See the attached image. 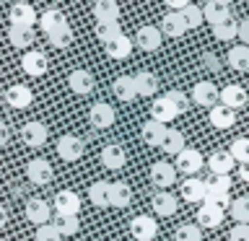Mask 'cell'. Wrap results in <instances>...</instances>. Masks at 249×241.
Returning <instances> with one entry per match:
<instances>
[{"label":"cell","instance_id":"7a4b0ae2","mask_svg":"<svg viewBox=\"0 0 249 241\" xmlns=\"http://www.w3.org/2000/svg\"><path fill=\"white\" fill-rule=\"evenodd\" d=\"M54 213L57 218H78V210H81V197L73 192V189H62L54 194V202H52Z\"/></svg>","mask_w":249,"mask_h":241},{"label":"cell","instance_id":"ba28073f","mask_svg":"<svg viewBox=\"0 0 249 241\" xmlns=\"http://www.w3.org/2000/svg\"><path fill=\"white\" fill-rule=\"evenodd\" d=\"M161 42H163V36L156 26H140L135 39H132V47H138L143 52H156L161 47Z\"/></svg>","mask_w":249,"mask_h":241},{"label":"cell","instance_id":"44dd1931","mask_svg":"<svg viewBox=\"0 0 249 241\" xmlns=\"http://www.w3.org/2000/svg\"><path fill=\"white\" fill-rule=\"evenodd\" d=\"M151 205H153V213L161 215V218H169V215L177 213V197H174L171 192H161V189H159V192L153 194Z\"/></svg>","mask_w":249,"mask_h":241},{"label":"cell","instance_id":"6da1fadb","mask_svg":"<svg viewBox=\"0 0 249 241\" xmlns=\"http://www.w3.org/2000/svg\"><path fill=\"white\" fill-rule=\"evenodd\" d=\"M202 166H205V161H202V153L195 151V148H184V151L177 155V161H174L177 174H184V179H192Z\"/></svg>","mask_w":249,"mask_h":241},{"label":"cell","instance_id":"8fae6325","mask_svg":"<svg viewBox=\"0 0 249 241\" xmlns=\"http://www.w3.org/2000/svg\"><path fill=\"white\" fill-rule=\"evenodd\" d=\"M89 120H91V124H93L96 130H107V127H112V124H114L117 114H114L112 104H107V101H99V104L91 106Z\"/></svg>","mask_w":249,"mask_h":241},{"label":"cell","instance_id":"8992f818","mask_svg":"<svg viewBox=\"0 0 249 241\" xmlns=\"http://www.w3.org/2000/svg\"><path fill=\"white\" fill-rule=\"evenodd\" d=\"M151 182L161 187V192H169V187L177 182V169L169 161H156L151 166Z\"/></svg>","mask_w":249,"mask_h":241},{"label":"cell","instance_id":"1f68e13d","mask_svg":"<svg viewBox=\"0 0 249 241\" xmlns=\"http://www.w3.org/2000/svg\"><path fill=\"white\" fill-rule=\"evenodd\" d=\"M8 42L16 50H29L34 44V29H21V26H11L8 29Z\"/></svg>","mask_w":249,"mask_h":241},{"label":"cell","instance_id":"3957f363","mask_svg":"<svg viewBox=\"0 0 249 241\" xmlns=\"http://www.w3.org/2000/svg\"><path fill=\"white\" fill-rule=\"evenodd\" d=\"M8 21H11V26L34 29V23L39 21V16H36V11H34V5H31V3H16V5H11V11H8Z\"/></svg>","mask_w":249,"mask_h":241},{"label":"cell","instance_id":"db71d44e","mask_svg":"<svg viewBox=\"0 0 249 241\" xmlns=\"http://www.w3.org/2000/svg\"><path fill=\"white\" fill-rule=\"evenodd\" d=\"M239 176L244 179V182H249V161H247V163H241V166H239Z\"/></svg>","mask_w":249,"mask_h":241},{"label":"cell","instance_id":"7c38bea8","mask_svg":"<svg viewBox=\"0 0 249 241\" xmlns=\"http://www.w3.org/2000/svg\"><path fill=\"white\" fill-rule=\"evenodd\" d=\"M229 18H233V16H231V5L226 3V0H210V3L202 8V21L213 23V26H218V23H223Z\"/></svg>","mask_w":249,"mask_h":241},{"label":"cell","instance_id":"f907efd6","mask_svg":"<svg viewBox=\"0 0 249 241\" xmlns=\"http://www.w3.org/2000/svg\"><path fill=\"white\" fill-rule=\"evenodd\" d=\"M229 241H249V225H233Z\"/></svg>","mask_w":249,"mask_h":241},{"label":"cell","instance_id":"2e32d148","mask_svg":"<svg viewBox=\"0 0 249 241\" xmlns=\"http://www.w3.org/2000/svg\"><path fill=\"white\" fill-rule=\"evenodd\" d=\"M192 101H195V104H200V106H210V109H213L218 104V88H215V83H210V81L195 83Z\"/></svg>","mask_w":249,"mask_h":241},{"label":"cell","instance_id":"4316f807","mask_svg":"<svg viewBox=\"0 0 249 241\" xmlns=\"http://www.w3.org/2000/svg\"><path fill=\"white\" fill-rule=\"evenodd\" d=\"M163 135H166V124H159V122H153V120H148L143 127H140V138L145 140V145L161 148Z\"/></svg>","mask_w":249,"mask_h":241},{"label":"cell","instance_id":"9a60e30c","mask_svg":"<svg viewBox=\"0 0 249 241\" xmlns=\"http://www.w3.org/2000/svg\"><path fill=\"white\" fill-rule=\"evenodd\" d=\"M68 86H70L73 93H78V96H89V93L93 91V75L83 68H75L73 73L68 75Z\"/></svg>","mask_w":249,"mask_h":241},{"label":"cell","instance_id":"c3c4849f","mask_svg":"<svg viewBox=\"0 0 249 241\" xmlns=\"http://www.w3.org/2000/svg\"><path fill=\"white\" fill-rule=\"evenodd\" d=\"M205 187L213 192H231V176H213L205 182Z\"/></svg>","mask_w":249,"mask_h":241},{"label":"cell","instance_id":"277c9868","mask_svg":"<svg viewBox=\"0 0 249 241\" xmlns=\"http://www.w3.org/2000/svg\"><path fill=\"white\" fill-rule=\"evenodd\" d=\"M26 176H29V182H31V184H36V187L50 184L52 179H54L52 163H50V161H44V158H31V161L26 163Z\"/></svg>","mask_w":249,"mask_h":241},{"label":"cell","instance_id":"ee69618b","mask_svg":"<svg viewBox=\"0 0 249 241\" xmlns=\"http://www.w3.org/2000/svg\"><path fill=\"white\" fill-rule=\"evenodd\" d=\"M179 16H182V21H184L187 29H197V26H202V8H200V5H192V3H190Z\"/></svg>","mask_w":249,"mask_h":241},{"label":"cell","instance_id":"681fc988","mask_svg":"<svg viewBox=\"0 0 249 241\" xmlns=\"http://www.w3.org/2000/svg\"><path fill=\"white\" fill-rule=\"evenodd\" d=\"M236 39L244 42V47H249V18L236 21Z\"/></svg>","mask_w":249,"mask_h":241},{"label":"cell","instance_id":"4fadbf2b","mask_svg":"<svg viewBox=\"0 0 249 241\" xmlns=\"http://www.w3.org/2000/svg\"><path fill=\"white\" fill-rule=\"evenodd\" d=\"M21 68H23V73L31 75V78L44 75V73H47V54L39 52V50H29V52L21 57Z\"/></svg>","mask_w":249,"mask_h":241},{"label":"cell","instance_id":"f546056e","mask_svg":"<svg viewBox=\"0 0 249 241\" xmlns=\"http://www.w3.org/2000/svg\"><path fill=\"white\" fill-rule=\"evenodd\" d=\"M104 50L112 60H124V57H130V52H132V39L122 34V36L112 39L109 44H104Z\"/></svg>","mask_w":249,"mask_h":241},{"label":"cell","instance_id":"f6af8a7d","mask_svg":"<svg viewBox=\"0 0 249 241\" xmlns=\"http://www.w3.org/2000/svg\"><path fill=\"white\" fill-rule=\"evenodd\" d=\"M163 99H166L169 104L174 106V112H177V114H184V112H187V106H190V104H187V96H184L182 91H166V93H163Z\"/></svg>","mask_w":249,"mask_h":241},{"label":"cell","instance_id":"d4e9b609","mask_svg":"<svg viewBox=\"0 0 249 241\" xmlns=\"http://www.w3.org/2000/svg\"><path fill=\"white\" fill-rule=\"evenodd\" d=\"M177 117H179V114L174 112V106H171L163 96H159V99H156L153 104H151V120H153V122L169 124L171 120H177Z\"/></svg>","mask_w":249,"mask_h":241},{"label":"cell","instance_id":"5bb4252c","mask_svg":"<svg viewBox=\"0 0 249 241\" xmlns=\"http://www.w3.org/2000/svg\"><path fill=\"white\" fill-rule=\"evenodd\" d=\"M47 124H42V122H26L21 127V140L26 143L29 148H42L44 143H47Z\"/></svg>","mask_w":249,"mask_h":241},{"label":"cell","instance_id":"7402d4cb","mask_svg":"<svg viewBox=\"0 0 249 241\" xmlns=\"http://www.w3.org/2000/svg\"><path fill=\"white\" fill-rule=\"evenodd\" d=\"M132 202V189L124 182H109V205L112 207H127Z\"/></svg>","mask_w":249,"mask_h":241},{"label":"cell","instance_id":"e0dca14e","mask_svg":"<svg viewBox=\"0 0 249 241\" xmlns=\"http://www.w3.org/2000/svg\"><path fill=\"white\" fill-rule=\"evenodd\" d=\"M236 166L229 151H215L208 155V169L213 171V176H231V169Z\"/></svg>","mask_w":249,"mask_h":241},{"label":"cell","instance_id":"d590c367","mask_svg":"<svg viewBox=\"0 0 249 241\" xmlns=\"http://www.w3.org/2000/svg\"><path fill=\"white\" fill-rule=\"evenodd\" d=\"M89 200L96 207H109V182H93L89 187Z\"/></svg>","mask_w":249,"mask_h":241},{"label":"cell","instance_id":"8d00e7d4","mask_svg":"<svg viewBox=\"0 0 249 241\" xmlns=\"http://www.w3.org/2000/svg\"><path fill=\"white\" fill-rule=\"evenodd\" d=\"M231 218L236 221V225H249V197H236L231 200Z\"/></svg>","mask_w":249,"mask_h":241},{"label":"cell","instance_id":"ab89813d","mask_svg":"<svg viewBox=\"0 0 249 241\" xmlns=\"http://www.w3.org/2000/svg\"><path fill=\"white\" fill-rule=\"evenodd\" d=\"M174 239L177 241H202V228L197 223H182V225H177Z\"/></svg>","mask_w":249,"mask_h":241},{"label":"cell","instance_id":"f1b7e54d","mask_svg":"<svg viewBox=\"0 0 249 241\" xmlns=\"http://www.w3.org/2000/svg\"><path fill=\"white\" fill-rule=\"evenodd\" d=\"M112 88H114V96L120 99V101H124V104L138 99V91H135V81H132V75H120V78L114 81Z\"/></svg>","mask_w":249,"mask_h":241},{"label":"cell","instance_id":"52a82bcc","mask_svg":"<svg viewBox=\"0 0 249 241\" xmlns=\"http://www.w3.org/2000/svg\"><path fill=\"white\" fill-rule=\"evenodd\" d=\"M83 151H86V143L78 135H62L60 140H57V155L62 161H78L83 155Z\"/></svg>","mask_w":249,"mask_h":241},{"label":"cell","instance_id":"603a6c76","mask_svg":"<svg viewBox=\"0 0 249 241\" xmlns=\"http://www.w3.org/2000/svg\"><path fill=\"white\" fill-rule=\"evenodd\" d=\"M132 81H135L138 96H153V93L159 91V78H156L151 70H140V73L132 75Z\"/></svg>","mask_w":249,"mask_h":241},{"label":"cell","instance_id":"9f6ffc18","mask_svg":"<svg viewBox=\"0 0 249 241\" xmlns=\"http://www.w3.org/2000/svg\"><path fill=\"white\" fill-rule=\"evenodd\" d=\"M0 122H3V120H0Z\"/></svg>","mask_w":249,"mask_h":241},{"label":"cell","instance_id":"7bdbcfd3","mask_svg":"<svg viewBox=\"0 0 249 241\" xmlns=\"http://www.w3.org/2000/svg\"><path fill=\"white\" fill-rule=\"evenodd\" d=\"M213 36L218 39V42H233V39H236V21L229 18V21L213 26Z\"/></svg>","mask_w":249,"mask_h":241},{"label":"cell","instance_id":"484cf974","mask_svg":"<svg viewBox=\"0 0 249 241\" xmlns=\"http://www.w3.org/2000/svg\"><path fill=\"white\" fill-rule=\"evenodd\" d=\"M210 124H213L215 130H229V127L236 124V112H231V109L215 104L213 109H210Z\"/></svg>","mask_w":249,"mask_h":241},{"label":"cell","instance_id":"836d02e7","mask_svg":"<svg viewBox=\"0 0 249 241\" xmlns=\"http://www.w3.org/2000/svg\"><path fill=\"white\" fill-rule=\"evenodd\" d=\"M229 68L239 70V73L249 70V47H244V44L231 47L229 50Z\"/></svg>","mask_w":249,"mask_h":241},{"label":"cell","instance_id":"30bf717a","mask_svg":"<svg viewBox=\"0 0 249 241\" xmlns=\"http://www.w3.org/2000/svg\"><path fill=\"white\" fill-rule=\"evenodd\" d=\"M247 91L241 88V86H226L223 91H218V101H221V106H226V109H231V112H236V109H241V106H247Z\"/></svg>","mask_w":249,"mask_h":241},{"label":"cell","instance_id":"bcb514c9","mask_svg":"<svg viewBox=\"0 0 249 241\" xmlns=\"http://www.w3.org/2000/svg\"><path fill=\"white\" fill-rule=\"evenodd\" d=\"M57 231L60 236H73V233H78V228H81V221L78 218H57Z\"/></svg>","mask_w":249,"mask_h":241},{"label":"cell","instance_id":"ac0fdd59","mask_svg":"<svg viewBox=\"0 0 249 241\" xmlns=\"http://www.w3.org/2000/svg\"><path fill=\"white\" fill-rule=\"evenodd\" d=\"M101 163H104L107 169H112V171H117V169H122L124 163H127V155H124V148L122 145H117V143H109V145H104L101 148Z\"/></svg>","mask_w":249,"mask_h":241},{"label":"cell","instance_id":"11a10c76","mask_svg":"<svg viewBox=\"0 0 249 241\" xmlns=\"http://www.w3.org/2000/svg\"><path fill=\"white\" fill-rule=\"evenodd\" d=\"M5 223H8V213H5V207L0 205V228H5Z\"/></svg>","mask_w":249,"mask_h":241},{"label":"cell","instance_id":"ffe728a7","mask_svg":"<svg viewBox=\"0 0 249 241\" xmlns=\"http://www.w3.org/2000/svg\"><path fill=\"white\" fill-rule=\"evenodd\" d=\"M93 18H96V23H117L120 5L114 0H96L93 3Z\"/></svg>","mask_w":249,"mask_h":241},{"label":"cell","instance_id":"74e56055","mask_svg":"<svg viewBox=\"0 0 249 241\" xmlns=\"http://www.w3.org/2000/svg\"><path fill=\"white\" fill-rule=\"evenodd\" d=\"M47 39H50L52 47H57V50H65V47L73 44V29H70L68 23H65V26L50 31V34H47Z\"/></svg>","mask_w":249,"mask_h":241},{"label":"cell","instance_id":"9c48e42d","mask_svg":"<svg viewBox=\"0 0 249 241\" xmlns=\"http://www.w3.org/2000/svg\"><path fill=\"white\" fill-rule=\"evenodd\" d=\"M50 215H52V205L42 197H31L26 200V218L34 225H44L50 223Z\"/></svg>","mask_w":249,"mask_h":241},{"label":"cell","instance_id":"7dc6e473","mask_svg":"<svg viewBox=\"0 0 249 241\" xmlns=\"http://www.w3.org/2000/svg\"><path fill=\"white\" fill-rule=\"evenodd\" d=\"M36 241H60V231H57V225L54 223H44V225H39L36 228Z\"/></svg>","mask_w":249,"mask_h":241},{"label":"cell","instance_id":"b9f144b4","mask_svg":"<svg viewBox=\"0 0 249 241\" xmlns=\"http://www.w3.org/2000/svg\"><path fill=\"white\" fill-rule=\"evenodd\" d=\"M117 36H122L120 21H117V23H96V39H99L101 44H109Z\"/></svg>","mask_w":249,"mask_h":241},{"label":"cell","instance_id":"e575fe53","mask_svg":"<svg viewBox=\"0 0 249 241\" xmlns=\"http://www.w3.org/2000/svg\"><path fill=\"white\" fill-rule=\"evenodd\" d=\"M221 223H223V213H221V210H213L208 205L197 207V225H200V228H218Z\"/></svg>","mask_w":249,"mask_h":241},{"label":"cell","instance_id":"816d5d0a","mask_svg":"<svg viewBox=\"0 0 249 241\" xmlns=\"http://www.w3.org/2000/svg\"><path fill=\"white\" fill-rule=\"evenodd\" d=\"M202 65L210 68L213 73H218V70H221V62H218V57H215V54H210V52L202 54Z\"/></svg>","mask_w":249,"mask_h":241},{"label":"cell","instance_id":"cb8c5ba5","mask_svg":"<svg viewBox=\"0 0 249 241\" xmlns=\"http://www.w3.org/2000/svg\"><path fill=\"white\" fill-rule=\"evenodd\" d=\"M184 135L179 130H174V127H166V135H163V140H161V151L166 153V155H177L184 151Z\"/></svg>","mask_w":249,"mask_h":241},{"label":"cell","instance_id":"d6a6232c","mask_svg":"<svg viewBox=\"0 0 249 241\" xmlns=\"http://www.w3.org/2000/svg\"><path fill=\"white\" fill-rule=\"evenodd\" d=\"M36 23H42V31H44V34H50V31L65 26L68 18H65V13H62L60 8H50V11L42 13V18H39Z\"/></svg>","mask_w":249,"mask_h":241},{"label":"cell","instance_id":"5b68a950","mask_svg":"<svg viewBox=\"0 0 249 241\" xmlns=\"http://www.w3.org/2000/svg\"><path fill=\"white\" fill-rule=\"evenodd\" d=\"M130 233L135 236V241H156L159 223H156L151 215H135L130 221Z\"/></svg>","mask_w":249,"mask_h":241},{"label":"cell","instance_id":"f35d334b","mask_svg":"<svg viewBox=\"0 0 249 241\" xmlns=\"http://www.w3.org/2000/svg\"><path fill=\"white\" fill-rule=\"evenodd\" d=\"M202 205L226 213V210L231 207V197H229V192H213V189H208V192H205V200H202Z\"/></svg>","mask_w":249,"mask_h":241},{"label":"cell","instance_id":"83f0119b","mask_svg":"<svg viewBox=\"0 0 249 241\" xmlns=\"http://www.w3.org/2000/svg\"><path fill=\"white\" fill-rule=\"evenodd\" d=\"M205 192H208V187L202 179L197 176H192V179H184V184H182V197L187 202H202L205 200Z\"/></svg>","mask_w":249,"mask_h":241},{"label":"cell","instance_id":"4dcf8cb0","mask_svg":"<svg viewBox=\"0 0 249 241\" xmlns=\"http://www.w3.org/2000/svg\"><path fill=\"white\" fill-rule=\"evenodd\" d=\"M159 31H161V36H163V34H166V36H182L184 31H187V26H184L182 16L169 11V13L161 18V29H159Z\"/></svg>","mask_w":249,"mask_h":241},{"label":"cell","instance_id":"f5cc1de1","mask_svg":"<svg viewBox=\"0 0 249 241\" xmlns=\"http://www.w3.org/2000/svg\"><path fill=\"white\" fill-rule=\"evenodd\" d=\"M8 138H11V132H8V124L0 122V148L8 145Z\"/></svg>","mask_w":249,"mask_h":241},{"label":"cell","instance_id":"60d3db41","mask_svg":"<svg viewBox=\"0 0 249 241\" xmlns=\"http://www.w3.org/2000/svg\"><path fill=\"white\" fill-rule=\"evenodd\" d=\"M229 153H231V158H233V163H247L249 161V138H236L231 143V148H229Z\"/></svg>","mask_w":249,"mask_h":241},{"label":"cell","instance_id":"d6986e66","mask_svg":"<svg viewBox=\"0 0 249 241\" xmlns=\"http://www.w3.org/2000/svg\"><path fill=\"white\" fill-rule=\"evenodd\" d=\"M5 101L13 109H26V106H31V101H34V93H31L29 86L16 83V86H11V88L5 91Z\"/></svg>","mask_w":249,"mask_h":241}]
</instances>
